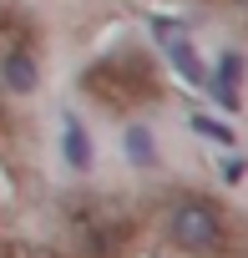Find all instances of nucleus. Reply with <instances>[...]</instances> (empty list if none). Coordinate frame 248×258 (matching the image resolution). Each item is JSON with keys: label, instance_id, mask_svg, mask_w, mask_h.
<instances>
[{"label": "nucleus", "instance_id": "nucleus-1", "mask_svg": "<svg viewBox=\"0 0 248 258\" xmlns=\"http://www.w3.org/2000/svg\"><path fill=\"white\" fill-rule=\"evenodd\" d=\"M162 233L177 253H193V258H208L223 248L228 228H223V208L198 198V192H182L167 213H162Z\"/></svg>", "mask_w": 248, "mask_h": 258}, {"label": "nucleus", "instance_id": "nucleus-2", "mask_svg": "<svg viewBox=\"0 0 248 258\" xmlns=\"http://www.w3.org/2000/svg\"><path fill=\"white\" fill-rule=\"evenodd\" d=\"M152 26V41L162 46V56H167V66L188 81V86H198V91H208V81H213V71H208V61L198 56V46H193V36H188V26L182 21H172V16H152L147 21Z\"/></svg>", "mask_w": 248, "mask_h": 258}, {"label": "nucleus", "instance_id": "nucleus-3", "mask_svg": "<svg viewBox=\"0 0 248 258\" xmlns=\"http://www.w3.org/2000/svg\"><path fill=\"white\" fill-rule=\"evenodd\" d=\"M61 162H66L76 177H86V172L96 167V147H91V132H86V121H81L76 111H61Z\"/></svg>", "mask_w": 248, "mask_h": 258}, {"label": "nucleus", "instance_id": "nucleus-4", "mask_svg": "<svg viewBox=\"0 0 248 258\" xmlns=\"http://www.w3.org/2000/svg\"><path fill=\"white\" fill-rule=\"evenodd\" d=\"M0 86L11 96H36L41 91V61L31 51H6L0 56Z\"/></svg>", "mask_w": 248, "mask_h": 258}, {"label": "nucleus", "instance_id": "nucleus-5", "mask_svg": "<svg viewBox=\"0 0 248 258\" xmlns=\"http://www.w3.org/2000/svg\"><path fill=\"white\" fill-rule=\"evenodd\" d=\"M121 157H127L137 172H152V167L162 162L157 137H152V126H147V121H127V132H121Z\"/></svg>", "mask_w": 248, "mask_h": 258}, {"label": "nucleus", "instance_id": "nucleus-6", "mask_svg": "<svg viewBox=\"0 0 248 258\" xmlns=\"http://www.w3.org/2000/svg\"><path fill=\"white\" fill-rule=\"evenodd\" d=\"M243 76H248V61H243V51H223L218 56V66H213V81L218 86H243Z\"/></svg>", "mask_w": 248, "mask_h": 258}, {"label": "nucleus", "instance_id": "nucleus-7", "mask_svg": "<svg viewBox=\"0 0 248 258\" xmlns=\"http://www.w3.org/2000/svg\"><path fill=\"white\" fill-rule=\"evenodd\" d=\"M193 132L208 137V142H218V147H233V142H238L233 126H223V121H213V116H203V111H193Z\"/></svg>", "mask_w": 248, "mask_h": 258}, {"label": "nucleus", "instance_id": "nucleus-8", "mask_svg": "<svg viewBox=\"0 0 248 258\" xmlns=\"http://www.w3.org/2000/svg\"><path fill=\"white\" fill-rule=\"evenodd\" d=\"M238 6H248V0H238Z\"/></svg>", "mask_w": 248, "mask_h": 258}]
</instances>
